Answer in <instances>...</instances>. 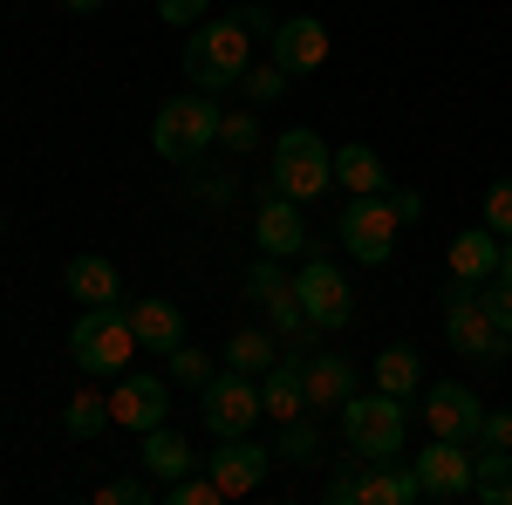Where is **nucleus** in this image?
Wrapping results in <instances>:
<instances>
[{
    "label": "nucleus",
    "instance_id": "obj_29",
    "mask_svg": "<svg viewBox=\"0 0 512 505\" xmlns=\"http://www.w3.org/2000/svg\"><path fill=\"white\" fill-rule=\"evenodd\" d=\"M164 499H171V505H219L226 492H219V478H212V471H185V478H171V485H164Z\"/></svg>",
    "mask_w": 512,
    "mask_h": 505
},
{
    "label": "nucleus",
    "instance_id": "obj_4",
    "mask_svg": "<svg viewBox=\"0 0 512 505\" xmlns=\"http://www.w3.org/2000/svg\"><path fill=\"white\" fill-rule=\"evenodd\" d=\"M444 335H451V349L472 355V362H499V355L512 349V335L492 321L478 280H451V287H444Z\"/></svg>",
    "mask_w": 512,
    "mask_h": 505
},
{
    "label": "nucleus",
    "instance_id": "obj_36",
    "mask_svg": "<svg viewBox=\"0 0 512 505\" xmlns=\"http://www.w3.org/2000/svg\"><path fill=\"white\" fill-rule=\"evenodd\" d=\"M478 451H512V410H485V424L472 437Z\"/></svg>",
    "mask_w": 512,
    "mask_h": 505
},
{
    "label": "nucleus",
    "instance_id": "obj_33",
    "mask_svg": "<svg viewBox=\"0 0 512 505\" xmlns=\"http://www.w3.org/2000/svg\"><path fill=\"white\" fill-rule=\"evenodd\" d=\"M219 144H226V151H253V144H260V123L246 117V110H226V117H219Z\"/></svg>",
    "mask_w": 512,
    "mask_h": 505
},
{
    "label": "nucleus",
    "instance_id": "obj_42",
    "mask_svg": "<svg viewBox=\"0 0 512 505\" xmlns=\"http://www.w3.org/2000/svg\"><path fill=\"white\" fill-rule=\"evenodd\" d=\"M499 267H506V273H512V239H506V253H499Z\"/></svg>",
    "mask_w": 512,
    "mask_h": 505
},
{
    "label": "nucleus",
    "instance_id": "obj_15",
    "mask_svg": "<svg viewBox=\"0 0 512 505\" xmlns=\"http://www.w3.org/2000/svg\"><path fill=\"white\" fill-rule=\"evenodd\" d=\"M424 424H431L437 437H458V444H472L478 424H485V403H478L465 383H437L431 396H424Z\"/></svg>",
    "mask_w": 512,
    "mask_h": 505
},
{
    "label": "nucleus",
    "instance_id": "obj_5",
    "mask_svg": "<svg viewBox=\"0 0 512 505\" xmlns=\"http://www.w3.org/2000/svg\"><path fill=\"white\" fill-rule=\"evenodd\" d=\"M335 185V151L321 144V130H280L274 137V192L308 205Z\"/></svg>",
    "mask_w": 512,
    "mask_h": 505
},
{
    "label": "nucleus",
    "instance_id": "obj_32",
    "mask_svg": "<svg viewBox=\"0 0 512 505\" xmlns=\"http://www.w3.org/2000/svg\"><path fill=\"white\" fill-rule=\"evenodd\" d=\"M164 362H171V383H192V389L212 383V362H205V349H192V342H178Z\"/></svg>",
    "mask_w": 512,
    "mask_h": 505
},
{
    "label": "nucleus",
    "instance_id": "obj_41",
    "mask_svg": "<svg viewBox=\"0 0 512 505\" xmlns=\"http://www.w3.org/2000/svg\"><path fill=\"white\" fill-rule=\"evenodd\" d=\"M62 7H76V14H96V7H103V0H62Z\"/></svg>",
    "mask_w": 512,
    "mask_h": 505
},
{
    "label": "nucleus",
    "instance_id": "obj_6",
    "mask_svg": "<svg viewBox=\"0 0 512 505\" xmlns=\"http://www.w3.org/2000/svg\"><path fill=\"white\" fill-rule=\"evenodd\" d=\"M335 233H342V246H349V260H362V267H383V260L396 253L403 219H396L390 192H362V198H349V205H342Z\"/></svg>",
    "mask_w": 512,
    "mask_h": 505
},
{
    "label": "nucleus",
    "instance_id": "obj_26",
    "mask_svg": "<svg viewBox=\"0 0 512 505\" xmlns=\"http://www.w3.org/2000/svg\"><path fill=\"white\" fill-rule=\"evenodd\" d=\"M376 389H390V396H417L424 389V362H417V349H383L376 355Z\"/></svg>",
    "mask_w": 512,
    "mask_h": 505
},
{
    "label": "nucleus",
    "instance_id": "obj_35",
    "mask_svg": "<svg viewBox=\"0 0 512 505\" xmlns=\"http://www.w3.org/2000/svg\"><path fill=\"white\" fill-rule=\"evenodd\" d=\"M485 226L499 239H512V178H499V185L485 192Z\"/></svg>",
    "mask_w": 512,
    "mask_h": 505
},
{
    "label": "nucleus",
    "instance_id": "obj_24",
    "mask_svg": "<svg viewBox=\"0 0 512 505\" xmlns=\"http://www.w3.org/2000/svg\"><path fill=\"white\" fill-rule=\"evenodd\" d=\"M280 362V335L274 328H239L233 342H226V369H239V376H267Z\"/></svg>",
    "mask_w": 512,
    "mask_h": 505
},
{
    "label": "nucleus",
    "instance_id": "obj_12",
    "mask_svg": "<svg viewBox=\"0 0 512 505\" xmlns=\"http://www.w3.org/2000/svg\"><path fill=\"white\" fill-rule=\"evenodd\" d=\"M164 410H171V383H164V376H130V369H123V383L110 389V417L144 437V430L164 424Z\"/></svg>",
    "mask_w": 512,
    "mask_h": 505
},
{
    "label": "nucleus",
    "instance_id": "obj_2",
    "mask_svg": "<svg viewBox=\"0 0 512 505\" xmlns=\"http://www.w3.org/2000/svg\"><path fill=\"white\" fill-rule=\"evenodd\" d=\"M253 69V28L246 21H205L192 41H185V76L192 89H239V76Z\"/></svg>",
    "mask_w": 512,
    "mask_h": 505
},
{
    "label": "nucleus",
    "instance_id": "obj_38",
    "mask_svg": "<svg viewBox=\"0 0 512 505\" xmlns=\"http://www.w3.org/2000/svg\"><path fill=\"white\" fill-rule=\"evenodd\" d=\"M328 505H362V465H349V471H335L328 478V492H321Z\"/></svg>",
    "mask_w": 512,
    "mask_h": 505
},
{
    "label": "nucleus",
    "instance_id": "obj_21",
    "mask_svg": "<svg viewBox=\"0 0 512 505\" xmlns=\"http://www.w3.org/2000/svg\"><path fill=\"white\" fill-rule=\"evenodd\" d=\"M499 253H506V239L492 233V226L458 233L451 239V280H492V273H499Z\"/></svg>",
    "mask_w": 512,
    "mask_h": 505
},
{
    "label": "nucleus",
    "instance_id": "obj_3",
    "mask_svg": "<svg viewBox=\"0 0 512 505\" xmlns=\"http://www.w3.org/2000/svg\"><path fill=\"white\" fill-rule=\"evenodd\" d=\"M69 355H76V369L89 376H123L130 369V355H137V328H130V308H82L76 328H69Z\"/></svg>",
    "mask_w": 512,
    "mask_h": 505
},
{
    "label": "nucleus",
    "instance_id": "obj_14",
    "mask_svg": "<svg viewBox=\"0 0 512 505\" xmlns=\"http://www.w3.org/2000/svg\"><path fill=\"white\" fill-rule=\"evenodd\" d=\"M274 62L287 69V76L321 69V62H328V28H321L315 14H287V21H274Z\"/></svg>",
    "mask_w": 512,
    "mask_h": 505
},
{
    "label": "nucleus",
    "instance_id": "obj_28",
    "mask_svg": "<svg viewBox=\"0 0 512 505\" xmlns=\"http://www.w3.org/2000/svg\"><path fill=\"white\" fill-rule=\"evenodd\" d=\"M321 458V430H315V417H294V424H280V437H274V465H315Z\"/></svg>",
    "mask_w": 512,
    "mask_h": 505
},
{
    "label": "nucleus",
    "instance_id": "obj_40",
    "mask_svg": "<svg viewBox=\"0 0 512 505\" xmlns=\"http://www.w3.org/2000/svg\"><path fill=\"white\" fill-rule=\"evenodd\" d=\"M390 205H396V219H403V226H410V219H424V198L410 192V185H396V192H390Z\"/></svg>",
    "mask_w": 512,
    "mask_h": 505
},
{
    "label": "nucleus",
    "instance_id": "obj_7",
    "mask_svg": "<svg viewBox=\"0 0 512 505\" xmlns=\"http://www.w3.org/2000/svg\"><path fill=\"white\" fill-rule=\"evenodd\" d=\"M342 430H349L355 458H396L403 451V396H390V389L349 396L342 403Z\"/></svg>",
    "mask_w": 512,
    "mask_h": 505
},
{
    "label": "nucleus",
    "instance_id": "obj_25",
    "mask_svg": "<svg viewBox=\"0 0 512 505\" xmlns=\"http://www.w3.org/2000/svg\"><path fill=\"white\" fill-rule=\"evenodd\" d=\"M472 499L512 505V451H472Z\"/></svg>",
    "mask_w": 512,
    "mask_h": 505
},
{
    "label": "nucleus",
    "instance_id": "obj_18",
    "mask_svg": "<svg viewBox=\"0 0 512 505\" xmlns=\"http://www.w3.org/2000/svg\"><path fill=\"white\" fill-rule=\"evenodd\" d=\"M260 410H267L274 424H294V417H308V383H301V355H287V362H274V369L260 376Z\"/></svg>",
    "mask_w": 512,
    "mask_h": 505
},
{
    "label": "nucleus",
    "instance_id": "obj_9",
    "mask_svg": "<svg viewBox=\"0 0 512 505\" xmlns=\"http://www.w3.org/2000/svg\"><path fill=\"white\" fill-rule=\"evenodd\" d=\"M294 294H301V308H308V321H315L321 335L328 328H349L355 294H349V280H342L335 260H308V267L294 273Z\"/></svg>",
    "mask_w": 512,
    "mask_h": 505
},
{
    "label": "nucleus",
    "instance_id": "obj_43",
    "mask_svg": "<svg viewBox=\"0 0 512 505\" xmlns=\"http://www.w3.org/2000/svg\"><path fill=\"white\" fill-rule=\"evenodd\" d=\"M0 233H7V219H0Z\"/></svg>",
    "mask_w": 512,
    "mask_h": 505
},
{
    "label": "nucleus",
    "instance_id": "obj_34",
    "mask_svg": "<svg viewBox=\"0 0 512 505\" xmlns=\"http://www.w3.org/2000/svg\"><path fill=\"white\" fill-rule=\"evenodd\" d=\"M478 287H485V308H492V321H499V328L512 335V273L499 267L492 280H478Z\"/></svg>",
    "mask_w": 512,
    "mask_h": 505
},
{
    "label": "nucleus",
    "instance_id": "obj_11",
    "mask_svg": "<svg viewBox=\"0 0 512 505\" xmlns=\"http://www.w3.org/2000/svg\"><path fill=\"white\" fill-rule=\"evenodd\" d=\"M417 485H424V499H472V444L437 437L417 458Z\"/></svg>",
    "mask_w": 512,
    "mask_h": 505
},
{
    "label": "nucleus",
    "instance_id": "obj_27",
    "mask_svg": "<svg viewBox=\"0 0 512 505\" xmlns=\"http://www.w3.org/2000/svg\"><path fill=\"white\" fill-rule=\"evenodd\" d=\"M117 417H110V396H96V389H76L69 403H62V430L69 437H96V430H110Z\"/></svg>",
    "mask_w": 512,
    "mask_h": 505
},
{
    "label": "nucleus",
    "instance_id": "obj_10",
    "mask_svg": "<svg viewBox=\"0 0 512 505\" xmlns=\"http://www.w3.org/2000/svg\"><path fill=\"white\" fill-rule=\"evenodd\" d=\"M205 471L219 478L226 499H246V492L267 485V471H274V444H253V430H246V437H219V451L205 458Z\"/></svg>",
    "mask_w": 512,
    "mask_h": 505
},
{
    "label": "nucleus",
    "instance_id": "obj_17",
    "mask_svg": "<svg viewBox=\"0 0 512 505\" xmlns=\"http://www.w3.org/2000/svg\"><path fill=\"white\" fill-rule=\"evenodd\" d=\"M410 499H424V485H417V465H403V451L362 458V505H410Z\"/></svg>",
    "mask_w": 512,
    "mask_h": 505
},
{
    "label": "nucleus",
    "instance_id": "obj_37",
    "mask_svg": "<svg viewBox=\"0 0 512 505\" xmlns=\"http://www.w3.org/2000/svg\"><path fill=\"white\" fill-rule=\"evenodd\" d=\"M96 499L103 505H144L151 485H144V478H110V485H96Z\"/></svg>",
    "mask_w": 512,
    "mask_h": 505
},
{
    "label": "nucleus",
    "instance_id": "obj_31",
    "mask_svg": "<svg viewBox=\"0 0 512 505\" xmlns=\"http://www.w3.org/2000/svg\"><path fill=\"white\" fill-rule=\"evenodd\" d=\"M239 89H246V103H274L280 89H287V69H280V62H253V69L239 76Z\"/></svg>",
    "mask_w": 512,
    "mask_h": 505
},
{
    "label": "nucleus",
    "instance_id": "obj_16",
    "mask_svg": "<svg viewBox=\"0 0 512 505\" xmlns=\"http://www.w3.org/2000/svg\"><path fill=\"white\" fill-rule=\"evenodd\" d=\"M301 383H308V410H335L342 417V403L355 396V369L335 349H315V355H301Z\"/></svg>",
    "mask_w": 512,
    "mask_h": 505
},
{
    "label": "nucleus",
    "instance_id": "obj_8",
    "mask_svg": "<svg viewBox=\"0 0 512 505\" xmlns=\"http://www.w3.org/2000/svg\"><path fill=\"white\" fill-rule=\"evenodd\" d=\"M198 417H205L212 437H246V430L267 417V410H260V383L239 376V369L212 376V383H205V403H198Z\"/></svg>",
    "mask_w": 512,
    "mask_h": 505
},
{
    "label": "nucleus",
    "instance_id": "obj_39",
    "mask_svg": "<svg viewBox=\"0 0 512 505\" xmlns=\"http://www.w3.org/2000/svg\"><path fill=\"white\" fill-rule=\"evenodd\" d=\"M205 7H212V0H158V21L185 28V21H205Z\"/></svg>",
    "mask_w": 512,
    "mask_h": 505
},
{
    "label": "nucleus",
    "instance_id": "obj_22",
    "mask_svg": "<svg viewBox=\"0 0 512 505\" xmlns=\"http://www.w3.org/2000/svg\"><path fill=\"white\" fill-rule=\"evenodd\" d=\"M198 465H205V458H198L178 430H164V424L144 430V471H151V478H164V485H171V478H185V471H198Z\"/></svg>",
    "mask_w": 512,
    "mask_h": 505
},
{
    "label": "nucleus",
    "instance_id": "obj_30",
    "mask_svg": "<svg viewBox=\"0 0 512 505\" xmlns=\"http://www.w3.org/2000/svg\"><path fill=\"white\" fill-rule=\"evenodd\" d=\"M280 287H294V280L280 273V260H274V253H260V260L246 267V301H260V308H267V301H274Z\"/></svg>",
    "mask_w": 512,
    "mask_h": 505
},
{
    "label": "nucleus",
    "instance_id": "obj_23",
    "mask_svg": "<svg viewBox=\"0 0 512 505\" xmlns=\"http://www.w3.org/2000/svg\"><path fill=\"white\" fill-rule=\"evenodd\" d=\"M335 185H349V198L390 192V171H383V157L369 151V144H342V151H335Z\"/></svg>",
    "mask_w": 512,
    "mask_h": 505
},
{
    "label": "nucleus",
    "instance_id": "obj_1",
    "mask_svg": "<svg viewBox=\"0 0 512 505\" xmlns=\"http://www.w3.org/2000/svg\"><path fill=\"white\" fill-rule=\"evenodd\" d=\"M219 103H212V89H192V96H171L151 123V151L164 164H198V157L219 144Z\"/></svg>",
    "mask_w": 512,
    "mask_h": 505
},
{
    "label": "nucleus",
    "instance_id": "obj_20",
    "mask_svg": "<svg viewBox=\"0 0 512 505\" xmlns=\"http://www.w3.org/2000/svg\"><path fill=\"white\" fill-rule=\"evenodd\" d=\"M130 328H137V349H158V355L185 342V314L171 301H130Z\"/></svg>",
    "mask_w": 512,
    "mask_h": 505
},
{
    "label": "nucleus",
    "instance_id": "obj_19",
    "mask_svg": "<svg viewBox=\"0 0 512 505\" xmlns=\"http://www.w3.org/2000/svg\"><path fill=\"white\" fill-rule=\"evenodd\" d=\"M62 287L76 294L82 308H110V301H117V294H123L117 267H110V260H96V253H76V260L62 267Z\"/></svg>",
    "mask_w": 512,
    "mask_h": 505
},
{
    "label": "nucleus",
    "instance_id": "obj_13",
    "mask_svg": "<svg viewBox=\"0 0 512 505\" xmlns=\"http://www.w3.org/2000/svg\"><path fill=\"white\" fill-rule=\"evenodd\" d=\"M253 239H260V253H274V260H287V253H308L315 239H308V226H301V205L287 192L260 198V212H253Z\"/></svg>",
    "mask_w": 512,
    "mask_h": 505
}]
</instances>
